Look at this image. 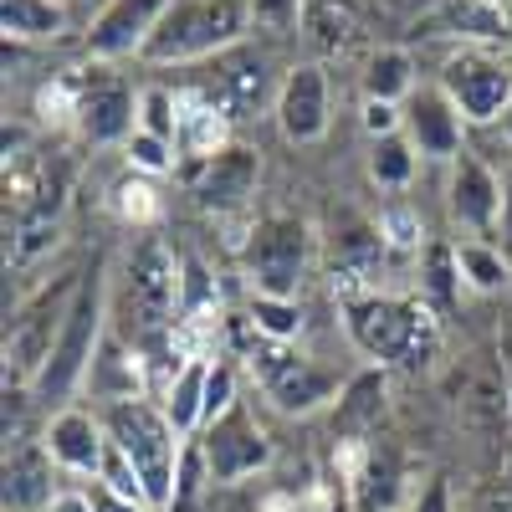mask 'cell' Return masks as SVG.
Wrapping results in <instances>:
<instances>
[{"mask_svg":"<svg viewBox=\"0 0 512 512\" xmlns=\"http://www.w3.org/2000/svg\"><path fill=\"white\" fill-rule=\"evenodd\" d=\"M251 26L246 0H169V11L159 16L154 36L139 62H200L241 47V36Z\"/></svg>","mask_w":512,"mask_h":512,"instance_id":"5b68a950","label":"cell"},{"mask_svg":"<svg viewBox=\"0 0 512 512\" xmlns=\"http://www.w3.org/2000/svg\"><path fill=\"white\" fill-rule=\"evenodd\" d=\"M328 77L318 62H303V67H292L282 77V88H277V128H282V139L287 144H318L328 134Z\"/></svg>","mask_w":512,"mask_h":512,"instance_id":"9a60e30c","label":"cell"},{"mask_svg":"<svg viewBox=\"0 0 512 512\" xmlns=\"http://www.w3.org/2000/svg\"><path fill=\"white\" fill-rule=\"evenodd\" d=\"M256 349H262V359L251 354V369H256L267 400L282 415H313V410H323V405H333L338 395H344L338 374L323 369L318 359L292 354L287 344H272V338H262V333H256Z\"/></svg>","mask_w":512,"mask_h":512,"instance_id":"9c48e42d","label":"cell"},{"mask_svg":"<svg viewBox=\"0 0 512 512\" xmlns=\"http://www.w3.org/2000/svg\"><path fill=\"white\" fill-rule=\"evenodd\" d=\"M77 287H82V272L41 282L26 303H16V313L6 318V384L31 390L36 374L47 369L57 338H62V323H67V313L77 303Z\"/></svg>","mask_w":512,"mask_h":512,"instance_id":"8992f818","label":"cell"},{"mask_svg":"<svg viewBox=\"0 0 512 512\" xmlns=\"http://www.w3.org/2000/svg\"><path fill=\"white\" fill-rule=\"evenodd\" d=\"M88 492H93V512H154L149 502L118 497V492H113V487H103V482H88Z\"/></svg>","mask_w":512,"mask_h":512,"instance_id":"d6a6232c","label":"cell"},{"mask_svg":"<svg viewBox=\"0 0 512 512\" xmlns=\"http://www.w3.org/2000/svg\"><path fill=\"white\" fill-rule=\"evenodd\" d=\"M118 195H123L118 205H123V216H128V221H149V216H154V205H149L154 190H149V185H123Z\"/></svg>","mask_w":512,"mask_h":512,"instance_id":"e575fe53","label":"cell"},{"mask_svg":"<svg viewBox=\"0 0 512 512\" xmlns=\"http://www.w3.org/2000/svg\"><path fill=\"white\" fill-rule=\"evenodd\" d=\"M195 441H200L205 466H210V487H231L241 477H256L272 461V441H267L262 425H256V415H251L246 400L231 405L216 425H205Z\"/></svg>","mask_w":512,"mask_h":512,"instance_id":"8fae6325","label":"cell"},{"mask_svg":"<svg viewBox=\"0 0 512 512\" xmlns=\"http://www.w3.org/2000/svg\"><path fill=\"white\" fill-rule=\"evenodd\" d=\"M344 333L364 359L395 364V369H420L441 349L436 313L420 297H395V292H349L344 297Z\"/></svg>","mask_w":512,"mask_h":512,"instance_id":"6da1fadb","label":"cell"},{"mask_svg":"<svg viewBox=\"0 0 512 512\" xmlns=\"http://www.w3.org/2000/svg\"><path fill=\"white\" fill-rule=\"evenodd\" d=\"M41 512H93V492L88 487H57Z\"/></svg>","mask_w":512,"mask_h":512,"instance_id":"836d02e7","label":"cell"},{"mask_svg":"<svg viewBox=\"0 0 512 512\" xmlns=\"http://www.w3.org/2000/svg\"><path fill=\"white\" fill-rule=\"evenodd\" d=\"M410 512H456V502H451V482H446L441 472H436V477H425V487L415 492Z\"/></svg>","mask_w":512,"mask_h":512,"instance_id":"4dcf8cb0","label":"cell"},{"mask_svg":"<svg viewBox=\"0 0 512 512\" xmlns=\"http://www.w3.org/2000/svg\"><path fill=\"white\" fill-rule=\"evenodd\" d=\"M415 169H420V154L405 139V128L390 134V139H374V149H369V180L379 190H405L415 180Z\"/></svg>","mask_w":512,"mask_h":512,"instance_id":"cb8c5ba5","label":"cell"},{"mask_svg":"<svg viewBox=\"0 0 512 512\" xmlns=\"http://www.w3.org/2000/svg\"><path fill=\"white\" fill-rule=\"evenodd\" d=\"M41 446H47L62 477L98 482L103 461H108V425L98 405H67V410H52V420L41 425Z\"/></svg>","mask_w":512,"mask_h":512,"instance_id":"7c38bea8","label":"cell"},{"mask_svg":"<svg viewBox=\"0 0 512 512\" xmlns=\"http://www.w3.org/2000/svg\"><path fill=\"white\" fill-rule=\"evenodd\" d=\"M113 328V297H108V272H103V256L82 272V287H77V303L62 323V338L47 359V369L36 374L31 384V400L41 410H67L72 395L88 384V369L103 349V338Z\"/></svg>","mask_w":512,"mask_h":512,"instance_id":"7a4b0ae2","label":"cell"},{"mask_svg":"<svg viewBox=\"0 0 512 512\" xmlns=\"http://www.w3.org/2000/svg\"><path fill=\"white\" fill-rule=\"evenodd\" d=\"M436 82L466 118V128H492L512 103V57L492 47H456L441 62Z\"/></svg>","mask_w":512,"mask_h":512,"instance_id":"ba28073f","label":"cell"},{"mask_svg":"<svg viewBox=\"0 0 512 512\" xmlns=\"http://www.w3.org/2000/svg\"><path fill=\"white\" fill-rule=\"evenodd\" d=\"M88 400L103 410V405H118V400H139L144 395V364H139V349L128 344L123 333H113L108 328V338H103V349H98V359H93V369H88Z\"/></svg>","mask_w":512,"mask_h":512,"instance_id":"e0dca14e","label":"cell"},{"mask_svg":"<svg viewBox=\"0 0 512 512\" xmlns=\"http://www.w3.org/2000/svg\"><path fill=\"white\" fill-rule=\"evenodd\" d=\"M195 200L205 210H236L246 205V195L256 190V154L251 149H221L216 159H205L200 164V175H195Z\"/></svg>","mask_w":512,"mask_h":512,"instance_id":"ac0fdd59","label":"cell"},{"mask_svg":"<svg viewBox=\"0 0 512 512\" xmlns=\"http://www.w3.org/2000/svg\"><path fill=\"white\" fill-rule=\"evenodd\" d=\"M108 425L113 451L134 466L149 502L159 512H175V482H180V456H185V436L175 431V420L164 415L159 400L139 395V400H118L98 410Z\"/></svg>","mask_w":512,"mask_h":512,"instance_id":"277c9868","label":"cell"},{"mask_svg":"<svg viewBox=\"0 0 512 512\" xmlns=\"http://www.w3.org/2000/svg\"><path fill=\"white\" fill-rule=\"evenodd\" d=\"M359 88H364V103H400L405 108V98L420 88L415 82V57L405 47H379L364 62V72H359Z\"/></svg>","mask_w":512,"mask_h":512,"instance_id":"44dd1931","label":"cell"},{"mask_svg":"<svg viewBox=\"0 0 512 512\" xmlns=\"http://www.w3.org/2000/svg\"><path fill=\"white\" fill-rule=\"evenodd\" d=\"M251 328L272 338V344H292L303 333V308H297V297H256L251 292Z\"/></svg>","mask_w":512,"mask_h":512,"instance_id":"d4e9b609","label":"cell"},{"mask_svg":"<svg viewBox=\"0 0 512 512\" xmlns=\"http://www.w3.org/2000/svg\"><path fill=\"white\" fill-rule=\"evenodd\" d=\"M205 379H210V359H180L164 384V395H159L164 415L175 420V431L185 441L200 436V425H205Z\"/></svg>","mask_w":512,"mask_h":512,"instance_id":"ffe728a7","label":"cell"},{"mask_svg":"<svg viewBox=\"0 0 512 512\" xmlns=\"http://www.w3.org/2000/svg\"><path fill=\"white\" fill-rule=\"evenodd\" d=\"M246 11H251V26L287 31V26H297V16H303V0H246Z\"/></svg>","mask_w":512,"mask_h":512,"instance_id":"f546056e","label":"cell"},{"mask_svg":"<svg viewBox=\"0 0 512 512\" xmlns=\"http://www.w3.org/2000/svg\"><path fill=\"white\" fill-rule=\"evenodd\" d=\"M108 297H113V323L128 328L134 318V333H164L169 323H180L185 308V262L169 251L164 236H139L128 246L118 277H108ZM113 328V333H123Z\"/></svg>","mask_w":512,"mask_h":512,"instance_id":"3957f363","label":"cell"},{"mask_svg":"<svg viewBox=\"0 0 512 512\" xmlns=\"http://www.w3.org/2000/svg\"><path fill=\"white\" fill-rule=\"evenodd\" d=\"M231 405H241V384H236V369L226 359H210V379H205V425H216ZM200 425V431H205Z\"/></svg>","mask_w":512,"mask_h":512,"instance_id":"f1b7e54d","label":"cell"},{"mask_svg":"<svg viewBox=\"0 0 512 512\" xmlns=\"http://www.w3.org/2000/svg\"><path fill=\"white\" fill-rule=\"evenodd\" d=\"M507 477H512V456H507Z\"/></svg>","mask_w":512,"mask_h":512,"instance_id":"f35d334b","label":"cell"},{"mask_svg":"<svg viewBox=\"0 0 512 512\" xmlns=\"http://www.w3.org/2000/svg\"><path fill=\"white\" fill-rule=\"evenodd\" d=\"M487 512H512V477L502 482V492H492V502H487Z\"/></svg>","mask_w":512,"mask_h":512,"instance_id":"8d00e7d4","label":"cell"},{"mask_svg":"<svg viewBox=\"0 0 512 512\" xmlns=\"http://www.w3.org/2000/svg\"><path fill=\"white\" fill-rule=\"evenodd\" d=\"M497 216H502V175L466 144L446 164V221L461 231L456 241H497Z\"/></svg>","mask_w":512,"mask_h":512,"instance_id":"30bf717a","label":"cell"},{"mask_svg":"<svg viewBox=\"0 0 512 512\" xmlns=\"http://www.w3.org/2000/svg\"><path fill=\"white\" fill-rule=\"evenodd\" d=\"M180 113H185V98H175L169 88H144L139 93V128L154 139H169L180 149Z\"/></svg>","mask_w":512,"mask_h":512,"instance_id":"484cf974","label":"cell"},{"mask_svg":"<svg viewBox=\"0 0 512 512\" xmlns=\"http://www.w3.org/2000/svg\"><path fill=\"white\" fill-rule=\"evenodd\" d=\"M456 267H461V287L477 297H497L512 287V256L497 241H456Z\"/></svg>","mask_w":512,"mask_h":512,"instance_id":"7402d4cb","label":"cell"},{"mask_svg":"<svg viewBox=\"0 0 512 512\" xmlns=\"http://www.w3.org/2000/svg\"><path fill=\"white\" fill-rule=\"evenodd\" d=\"M313 267V231L303 216L272 210L241 241V277L256 297H297Z\"/></svg>","mask_w":512,"mask_h":512,"instance_id":"52a82bcc","label":"cell"},{"mask_svg":"<svg viewBox=\"0 0 512 512\" xmlns=\"http://www.w3.org/2000/svg\"><path fill=\"white\" fill-rule=\"evenodd\" d=\"M466 118L456 113V103L441 93V82H425L405 98V139L415 144L420 159H436V164H451L461 149H466Z\"/></svg>","mask_w":512,"mask_h":512,"instance_id":"4fadbf2b","label":"cell"},{"mask_svg":"<svg viewBox=\"0 0 512 512\" xmlns=\"http://www.w3.org/2000/svg\"><path fill=\"white\" fill-rule=\"evenodd\" d=\"M72 113L88 144H128L139 134V93H128L118 77H93Z\"/></svg>","mask_w":512,"mask_h":512,"instance_id":"2e32d148","label":"cell"},{"mask_svg":"<svg viewBox=\"0 0 512 512\" xmlns=\"http://www.w3.org/2000/svg\"><path fill=\"white\" fill-rule=\"evenodd\" d=\"M0 21H6V36H52L62 16L52 0H6Z\"/></svg>","mask_w":512,"mask_h":512,"instance_id":"4316f807","label":"cell"},{"mask_svg":"<svg viewBox=\"0 0 512 512\" xmlns=\"http://www.w3.org/2000/svg\"><path fill=\"white\" fill-rule=\"evenodd\" d=\"M123 159H128V169L134 175H164V169H175V144L169 139H154V134H139L123 144Z\"/></svg>","mask_w":512,"mask_h":512,"instance_id":"83f0119b","label":"cell"},{"mask_svg":"<svg viewBox=\"0 0 512 512\" xmlns=\"http://www.w3.org/2000/svg\"><path fill=\"white\" fill-rule=\"evenodd\" d=\"M52 477L57 461L47 456V446H6V512H41L52 502Z\"/></svg>","mask_w":512,"mask_h":512,"instance_id":"d6986e66","label":"cell"},{"mask_svg":"<svg viewBox=\"0 0 512 512\" xmlns=\"http://www.w3.org/2000/svg\"><path fill=\"white\" fill-rule=\"evenodd\" d=\"M180 149L185 154H200V159H216L221 149H231L226 144V113L216 108V103H195V98H185V113H180Z\"/></svg>","mask_w":512,"mask_h":512,"instance_id":"603a6c76","label":"cell"},{"mask_svg":"<svg viewBox=\"0 0 512 512\" xmlns=\"http://www.w3.org/2000/svg\"><path fill=\"white\" fill-rule=\"evenodd\" d=\"M497 128H502V139L512 144V103H507V113H502V123H497Z\"/></svg>","mask_w":512,"mask_h":512,"instance_id":"74e56055","label":"cell"},{"mask_svg":"<svg viewBox=\"0 0 512 512\" xmlns=\"http://www.w3.org/2000/svg\"><path fill=\"white\" fill-rule=\"evenodd\" d=\"M164 11H169V0H108L88 26V57H98V62L144 57Z\"/></svg>","mask_w":512,"mask_h":512,"instance_id":"5bb4252c","label":"cell"},{"mask_svg":"<svg viewBox=\"0 0 512 512\" xmlns=\"http://www.w3.org/2000/svg\"><path fill=\"white\" fill-rule=\"evenodd\" d=\"M497 175H502V216H497V246L512 256V154L497 164Z\"/></svg>","mask_w":512,"mask_h":512,"instance_id":"1f68e13d","label":"cell"},{"mask_svg":"<svg viewBox=\"0 0 512 512\" xmlns=\"http://www.w3.org/2000/svg\"><path fill=\"white\" fill-rule=\"evenodd\" d=\"M379 231H390V241H395V246H415V241H420V226L405 216V210H395V216H384V226H379Z\"/></svg>","mask_w":512,"mask_h":512,"instance_id":"d590c367","label":"cell"}]
</instances>
